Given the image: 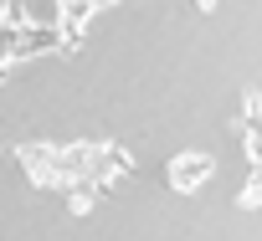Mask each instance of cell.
Here are the masks:
<instances>
[{"mask_svg":"<svg viewBox=\"0 0 262 241\" xmlns=\"http://www.w3.org/2000/svg\"><path fill=\"white\" fill-rule=\"evenodd\" d=\"M211 175H216L211 154H195V149H190V154H175V159H170V170H165V180H170V190H175V195H195Z\"/></svg>","mask_w":262,"mask_h":241,"instance_id":"cell-1","label":"cell"},{"mask_svg":"<svg viewBox=\"0 0 262 241\" xmlns=\"http://www.w3.org/2000/svg\"><path fill=\"white\" fill-rule=\"evenodd\" d=\"M47 52H62V31L57 26L31 21V26L11 31V62H31V57H47Z\"/></svg>","mask_w":262,"mask_h":241,"instance_id":"cell-2","label":"cell"},{"mask_svg":"<svg viewBox=\"0 0 262 241\" xmlns=\"http://www.w3.org/2000/svg\"><path fill=\"white\" fill-rule=\"evenodd\" d=\"M98 11H103L98 0H52V26L57 31H88V21Z\"/></svg>","mask_w":262,"mask_h":241,"instance_id":"cell-3","label":"cell"},{"mask_svg":"<svg viewBox=\"0 0 262 241\" xmlns=\"http://www.w3.org/2000/svg\"><path fill=\"white\" fill-rule=\"evenodd\" d=\"M98 6H118V0H98Z\"/></svg>","mask_w":262,"mask_h":241,"instance_id":"cell-4","label":"cell"}]
</instances>
